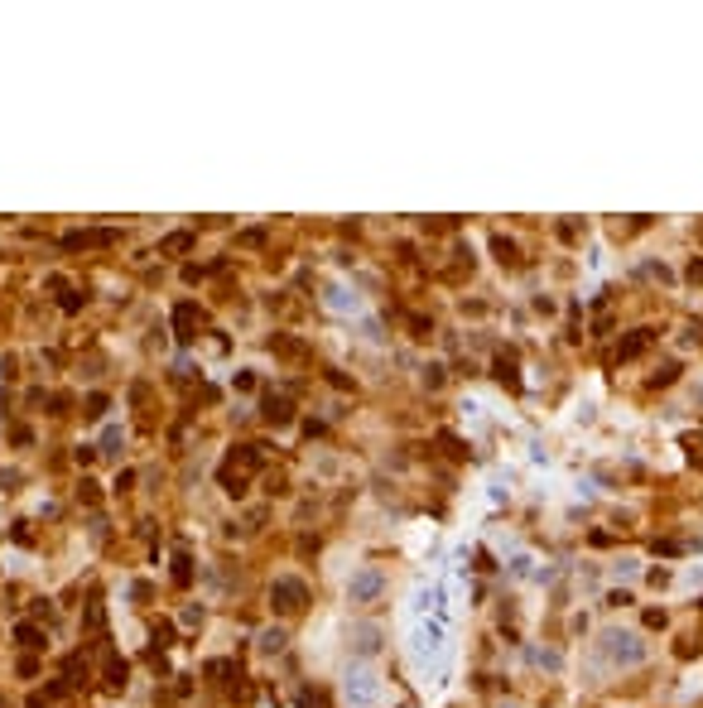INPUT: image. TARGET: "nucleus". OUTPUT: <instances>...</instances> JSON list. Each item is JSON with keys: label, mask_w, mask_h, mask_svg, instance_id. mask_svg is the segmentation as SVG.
Returning a JSON list of instances; mask_svg holds the SVG:
<instances>
[{"label": "nucleus", "mask_w": 703, "mask_h": 708, "mask_svg": "<svg viewBox=\"0 0 703 708\" xmlns=\"http://www.w3.org/2000/svg\"><path fill=\"white\" fill-rule=\"evenodd\" d=\"M202 313L193 303H179V313H174V328H179V337H193V323H198Z\"/></svg>", "instance_id": "7ed1b4c3"}, {"label": "nucleus", "mask_w": 703, "mask_h": 708, "mask_svg": "<svg viewBox=\"0 0 703 708\" xmlns=\"http://www.w3.org/2000/svg\"><path fill=\"white\" fill-rule=\"evenodd\" d=\"M270 598H275V607H280V612H299L303 598H308V588H303L299 578H280V583L270 588Z\"/></svg>", "instance_id": "f257e3e1"}, {"label": "nucleus", "mask_w": 703, "mask_h": 708, "mask_svg": "<svg viewBox=\"0 0 703 708\" xmlns=\"http://www.w3.org/2000/svg\"><path fill=\"white\" fill-rule=\"evenodd\" d=\"M188 246H193V236H188V231H174V236H164V241H159V251H164V256H179V251H188Z\"/></svg>", "instance_id": "20e7f679"}, {"label": "nucleus", "mask_w": 703, "mask_h": 708, "mask_svg": "<svg viewBox=\"0 0 703 708\" xmlns=\"http://www.w3.org/2000/svg\"><path fill=\"white\" fill-rule=\"evenodd\" d=\"M376 588H381V578H376V574H362V578L352 583V598H371Z\"/></svg>", "instance_id": "39448f33"}, {"label": "nucleus", "mask_w": 703, "mask_h": 708, "mask_svg": "<svg viewBox=\"0 0 703 708\" xmlns=\"http://www.w3.org/2000/svg\"><path fill=\"white\" fill-rule=\"evenodd\" d=\"M174 583H188V559H184V554L174 559Z\"/></svg>", "instance_id": "1a4fd4ad"}, {"label": "nucleus", "mask_w": 703, "mask_h": 708, "mask_svg": "<svg viewBox=\"0 0 703 708\" xmlns=\"http://www.w3.org/2000/svg\"><path fill=\"white\" fill-rule=\"evenodd\" d=\"M106 684H111V689H121V684H125V660H116V655L106 660Z\"/></svg>", "instance_id": "423d86ee"}, {"label": "nucleus", "mask_w": 703, "mask_h": 708, "mask_svg": "<svg viewBox=\"0 0 703 708\" xmlns=\"http://www.w3.org/2000/svg\"><path fill=\"white\" fill-rule=\"evenodd\" d=\"M265 414H270L275 424H285V419H290V405H285V400H270V405H265Z\"/></svg>", "instance_id": "0eeeda50"}, {"label": "nucleus", "mask_w": 703, "mask_h": 708, "mask_svg": "<svg viewBox=\"0 0 703 708\" xmlns=\"http://www.w3.org/2000/svg\"><path fill=\"white\" fill-rule=\"evenodd\" d=\"M347 694H352L357 704H371V694H376V684H371V675H352V680H347Z\"/></svg>", "instance_id": "f03ea898"}, {"label": "nucleus", "mask_w": 703, "mask_h": 708, "mask_svg": "<svg viewBox=\"0 0 703 708\" xmlns=\"http://www.w3.org/2000/svg\"><path fill=\"white\" fill-rule=\"evenodd\" d=\"M15 636H19V641H24V646H44V641H39V631H34V626H19V631H15Z\"/></svg>", "instance_id": "9d476101"}, {"label": "nucleus", "mask_w": 703, "mask_h": 708, "mask_svg": "<svg viewBox=\"0 0 703 708\" xmlns=\"http://www.w3.org/2000/svg\"><path fill=\"white\" fill-rule=\"evenodd\" d=\"M101 621H106V612H101V603H92V607H87V626L101 631Z\"/></svg>", "instance_id": "6e6552de"}]
</instances>
